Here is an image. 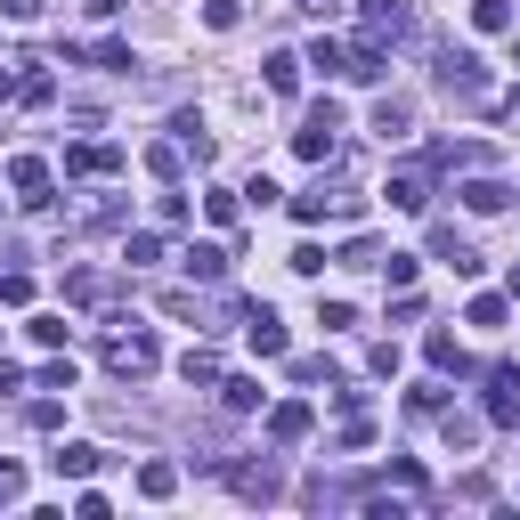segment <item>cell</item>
<instances>
[{"label": "cell", "instance_id": "cell-1", "mask_svg": "<svg viewBox=\"0 0 520 520\" xmlns=\"http://www.w3.org/2000/svg\"><path fill=\"white\" fill-rule=\"evenodd\" d=\"M155 358H163V350H155V334H114V342H106V366H114L122 382L155 374Z\"/></svg>", "mask_w": 520, "mask_h": 520}, {"label": "cell", "instance_id": "cell-2", "mask_svg": "<svg viewBox=\"0 0 520 520\" xmlns=\"http://www.w3.org/2000/svg\"><path fill=\"white\" fill-rule=\"evenodd\" d=\"M382 204H390V212H431V179H423L415 163L390 171V179H382Z\"/></svg>", "mask_w": 520, "mask_h": 520}, {"label": "cell", "instance_id": "cell-3", "mask_svg": "<svg viewBox=\"0 0 520 520\" xmlns=\"http://www.w3.org/2000/svg\"><path fill=\"white\" fill-rule=\"evenodd\" d=\"M244 342H252L260 358H285V325H277L269 301H252V309H244Z\"/></svg>", "mask_w": 520, "mask_h": 520}, {"label": "cell", "instance_id": "cell-4", "mask_svg": "<svg viewBox=\"0 0 520 520\" xmlns=\"http://www.w3.org/2000/svg\"><path fill=\"white\" fill-rule=\"evenodd\" d=\"M399 33H407V9H399V0H366V33H358V41H366V49H390Z\"/></svg>", "mask_w": 520, "mask_h": 520}, {"label": "cell", "instance_id": "cell-5", "mask_svg": "<svg viewBox=\"0 0 520 520\" xmlns=\"http://www.w3.org/2000/svg\"><path fill=\"white\" fill-rule=\"evenodd\" d=\"M98 464H106V447H90V439H74V447H57V455H49V472H57V480H90Z\"/></svg>", "mask_w": 520, "mask_h": 520}, {"label": "cell", "instance_id": "cell-6", "mask_svg": "<svg viewBox=\"0 0 520 520\" xmlns=\"http://www.w3.org/2000/svg\"><path fill=\"white\" fill-rule=\"evenodd\" d=\"M9 187L25 195V204H49V163H41V155H17V163H9Z\"/></svg>", "mask_w": 520, "mask_h": 520}, {"label": "cell", "instance_id": "cell-7", "mask_svg": "<svg viewBox=\"0 0 520 520\" xmlns=\"http://www.w3.org/2000/svg\"><path fill=\"white\" fill-rule=\"evenodd\" d=\"M512 390H520V374L496 366V374H488V423H520V399H512Z\"/></svg>", "mask_w": 520, "mask_h": 520}, {"label": "cell", "instance_id": "cell-8", "mask_svg": "<svg viewBox=\"0 0 520 520\" xmlns=\"http://www.w3.org/2000/svg\"><path fill=\"white\" fill-rule=\"evenodd\" d=\"M301 431H309V399H285V407L269 415V439H277V447H293Z\"/></svg>", "mask_w": 520, "mask_h": 520}, {"label": "cell", "instance_id": "cell-9", "mask_svg": "<svg viewBox=\"0 0 520 520\" xmlns=\"http://www.w3.org/2000/svg\"><path fill=\"white\" fill-rule=\"evenodd\" d=\"M187 269L204 277V285H220V277H228V252H220V244H187Z\"/></svg>", "mask_w": 520, "mask_h": 520}, {"label": "cell", "instance_id": "cell-10", "mask_svg": "<svg viewBox=\"0 0 520 520\" xmlns=\"http://www.w3.org/2000/svg\"><path fill=\"white\" fill-rule=\"evenodd\" d=\"M464 204H472V212H504V204H512V187H504V179H472V187H464Z\"/></svg>", "mask_w": 520, "mask_h": 520}, {"label": "cell", "instance_id": "cell-11", "mask_svg": "<svg viewBox=\"0 0 520 520\" xmlns=\"http://www.w3.org/2000/svg\"><path fill=\"white\" fill-rule=\"evenodd\" d=\"M269 90H277V98H293V90H301V57H293V49H277V57H269Z\"/></svg>", "mask_w": 520, "mask_h": 520}, {"label": "cell", "instance_id": "cell-12", "mask_svg": "<svg viewBox=\"0 0 520 520\" xmlns=\"http://www.w3.org/2000/svg\"><path fill=\"white\" fill-rule=\"evenodd\" d=\"M423 358H431L439 374H464V350H455V334H431V342H423Z\"/></svg>", "mask_w": 520, "mask_h": 520}, {"label": "cell", "instance_id": "cell-13", "mask_svg": "<svg viewBox=\"0 0 520 520\" xmlns=\"http://www.w3.org/2000/svg\"><path fill=\"white\" fill-rule=\"evenodd\" d=\"M472 25H480V33H504V25H512V0H472Z\"/></svg>", "mask_w": 520, "mask_h": 520}, {"label": "cell", "instance_id": "cell-14", "mask_svg": "<svg viewBox=\"0 0 520 520\" xmlns=\"http://www.w3.org/2000/svg\"><path fill=\"white\" fill-rule=\"evenodd\" d=\"M504 317H512V301H504V293H480V301H472V325H488V334H496Z\"/></svg>", "mask_w": 520, "mask_h": 520}, {"label": "cell", "instance_id": "cell-15", "mask_svg": "<svg viewBox=\"0 0 520 520\" xmlns=\"http://www.w3.org/2000/svg\"><path fill=\"white\" fill-rule=\"evenodd\" d=\"M301 65H317V74H342V65H350V49H342V41H317Z\"/></svg>", "mask_w": 520, "mask_h": 520}, {"label": "cell", "instance_id": "cell-16", "mask_svg": "<svg viewBox=\"0 0 520 520\" xmlns=\"http://www.w3.org/2000/svg\"><path fill=\"white\" fill-rule=\"evenodd\" d=\"M317 325H325V334H350L358 309H350V301H317Z\"/></svg>", "mask_w": 520, "mask_h": 520}, {"label": "cell", "instance_id": "cell-17", "mask_svg": "<svg viewBox=\"0 0 520 520\" xmlns=\"http://www.w3.org/2000/svg\"><path fill=\"white\" fill-rule=\"evenodd\" d=\"M179 374H187V382H220V358H212V350H187Z\"/></svg>", "mask_w": 520, "mask_h": 520}, {"label": "cell", "instance_id": "cell-18", "mask_svg": "<svg viewBox=\"0 0 520 520\" xmlns=\"http://www.w3.org/2000/svg\"><path fill=\"white\" fill-rule=\"evenodd\" d=\"M415 269H423V260H415V252H390V260H382V277H390V285H399V293L415 285Z\"/></svg>", "mask_w": 520, "mask_h": 520}, {"label": "cell", "instance_id": "cell-19", "mask_svg": "<svg viewBox=\"0 0 520 520\" xmlns=\"http://www.w3.org/2000/svg\"><path fill=\"white\" fill-rule=\"evenodd\" d=\"M374 130H382V139H399V130H407V106L382 98V106H374Z\"/></svg>", "mask_w": 520, "mask_h": 520}, {"label": "cell", "instance_id": "cell-20", "mask_svg": "<svg viewBox=\"0 0 520 520\" xmlns=\"http://www.w3.org/2000/svg\"><path fill=\"white\" fill-rule=\"evenodd\" d=\"M204 212H212L220 228H236V212H244V204H236V195H228V187H212V195H204Z\"/></svg>", "mask_w": 520, "mask_h": 520}, {"label": "cell", "instance_id": "cell-21", "mask_svg": "<svg viewBox=\"0 0 520 520\" xmlns=\"http://www.w3.org/2000/svg\"><path fill=\"white\" fill-rule=\"evenodd\" d=\"M220 390H228V407H236V415H252V407H260V382H244V374H236V382H220Z\"/></svg>", "mask_w": 520, "mask_h": 520}, {"label": "cell", "instance_id": "cell-22", "mask_svg": "<svg viewBox=\"0 0 520 520\" xmlns=\"http://www.w3.org/2000/svg\"><path fill=\"white\" fill-rule=\"evenodd\" d=\"M0 301L25 309V301H33V277H25V269H9V277H0Z\"/></svg>", "mask_w": 520, "mask_h": 520}, {"label": "cell", "instance_id": "cell-23", "mask_svg": "<svg viewBox=\"0 0 520 520\" xmlns=\"http://www.w3.org/2000/svg\"><path fill=\"white\" fill-rule=\"evenodd\" d=\"M17 98H25V106H49V98H57V82H49V74H25V82H17Z\"/></svg>", "mask_w": 520, "mask_h": 520}, {"label": "cell", "instance_id": "cell-24", "mask_svg": "<svg viewBox=\"0 0 520 520\" xmlns=\"http://www.w3.org/2000/svg\"><path fill=\"white\" fill-rule=\"evenodd\" d=\"M139 488H147V496H171V488H179V472H171V464H147V472H139Z\"/></svg>", "mask_w": 520, "mask_h": 520}, {"label": "cell", "instance_id": "cell-25", "mask_svg": "<svg viewBox=\"0 0 520 520\" xmlns=\"http://www.w3.org/2000/svg\"><path fill=\"white\" fill-rule=\"evenodd\" d=\"M163 260V236H130V269H155Z\"/></svg>", "mask_w": 520, "mask_h": 520}, {"label": "cell", "instance_id": "cell-26", "mask_svg": "<svg viewBox=\"0 0 520 520\" xmlns=\"http://www.w3.org/2000/svg\"><path fill=\"white\" fill-rule=\"evenodd\" d=\"M204 25H212V33H228V25H236V0H204Z\"/></svg>", "mask_w": 520, "mask_h": 520}, {"label": "cell", "instance_id": "cell-27", "mask_svg": "<svg viewBox=\"0 0 520 520\" xmlns=\"http://www.w3.org/2000/svg\"><path fill=\"white\" fill-rule=\"evenodd\" d=\"M17 496H25V480H17L9 464H0V504H17Z\"/></svg>", "mask_w": 520, "mask_h": 520}, {"label": "cell", "instance_id": "cell-28", "mask_svg": "<svg viewBox=\"0 0 520 520\" xmlns=\"http://www.w3.org/2000/svg\"><path fill=\"white\" fill-rule=\"evenodd\" d=\"M301 9H317V17H325V9H342V0H301Z\"/></svg>", "mask_w": 520, "mask_h": 520}, {"label": "cell", "instance_id": "cell-29", "mask_svg": "<svg viewBox=\"0 0 520 520\" xmlns=\"http://www.w3.org/2000/svg\"><path fill=\"white\" fill-rule=\"evenodd\" d=\"M9 90H17V74H9V65H0V98H9Z\"/></svg>", "mask_w": 520, "mask_h": 520}, {"label": "cell", "instance_id": "cell-30", "mask_svg": "<svg viewBox=\"0 0 520 520\" xmlns=\"http://www.w3.org/2000/svg\"><path fill=\"white\" fill-rule=\"evenodd\" d=\"M512 301H520V260H512Z\"/></svg>", "mask_w": 520, "mask_h": 520}, {"label": "cell", "instance_id": "cell-31", "mask_svg": "<svg viewBox=\"0 0 520 520\" xmlns=\"http://www.w3.org/2000/svg\"><path fill=\"white\" fill-rule=\"evenodd\" d=\"M512 65H520V41H512Z\"/></svg>", "mask_w": 520, "mask_h": 520}]
</instances>
